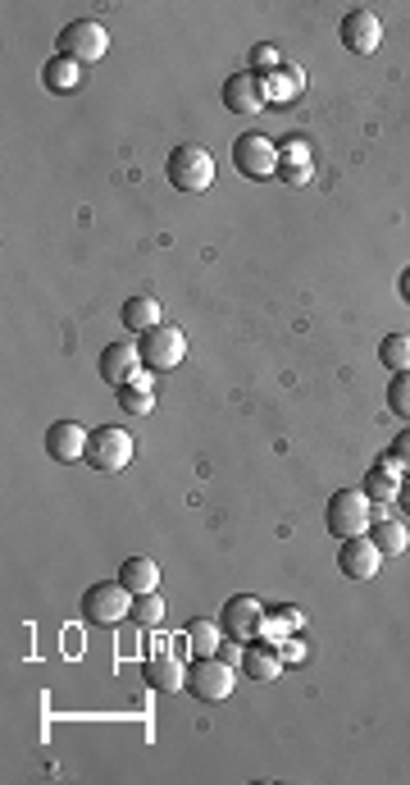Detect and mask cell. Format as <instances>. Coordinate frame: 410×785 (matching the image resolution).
Masks as SVG:
<instances>
[{
    "instance_id": "1",
    "label": "cell",
    "mask_w": 410,
    "mask_h": 785,
    "mask_svg": "<svg viewBox=\"0 0 410 785\" xmlns=\"http://www.w3.org/2000/svg\"><path fill=\"white\" fill-rule=\"evenodd\" d=\"M324 526L333 539H356V535H370L374 526V503L365 489H343L328 498V512H324Z\"/></svg>"
},
{
    "instance_id": "2",
    "label": "cell",
    "mask_w": 410,
    "mask_h": 785,
    "mask_svg": "<svg viewBox=\"0 0 410 785\" xmlns=\"http://www.w3.org/2000/svg\"><path fill=\"white\" fill-rule=\"evenodd\" d=\"M164 174L169 183L178 187V193H206V187L214 183V156L201 147V142H183V147L169 151V164H164Z\"/></svg>"
},
{
    "instance_id": "3",
    "label": "cell",
    "mask_w": 410,
    "mask_h": 785,
    "mask_svg": "<svg viewBox=\"0 0 410 785\" xmlns=\"http://www.w3.org/2000/svg\"><path fill=\"white\" fill-rule=\"evenodd\" d=\"M133 452H137V443H133L128 430H119V425H96L91 439H87V457L83 462L91 470H101V475H114V470L133 466Z\"/></svg>"
},
{
    "instance_id": "4",
    "label": "cell",
    "mask_w": 410,
    "mask_h": 785,
    "mask_svg": "<svg viewBox=\"0 0 410 785\" xmlns=\"http://www.w3.org/2000/svg\"><path fill=\"white\" fill-rule=\"evenodd\" d=\"M83 616L91 626H119L133 616V589L124 580H101L83 593Z\"/></svg>"
},
{
    "instance_id": "5",
    "label": "cell",
    "mask_w": 410,
    "mask_h": 785,
    "mask_svg": "<svg viewBox=\"0 0 410 785\" xmlns=\"http://www.w3.org/2000/svg\"><path fill=\"white\" fill-rule=\"evenodd\" d=\"M110 51V33L96 19H74L69 28H60V56L74 64H101Z\"/></svg>"
},
{
    "instance_id": "6",
    "label": "cell",
    "mask_w": 410,
    "mask_h": 785,
    "mask_svg": "<svg viewBox=\"0 0 410 785\" xmlns=\"http://www.w3.org/2000/svg\"><path fill=\"white\" fill-rule=\"evenodd\" d=\"M137 352H141V366H147L151 375H164V370L183 366V356H187V334H183L178 324H156V329H147V334H141Z\"/></svg>"
},
{
    "instance_id": "7",
    "label": "cell",
    "mask_w": 410,
    "mask_h": 785,
    "mask_svg": "<svg viewBox=\"0 0 410 785\" xmlns=\"http://www.w3.org/2000/svg\"><path fill=\"white\" fill-rule=\"evenodd\" d=\"M233 170L251 183L278 179V147L264 133H243L233 142Z\"/></svg>"
},
{
    "instance_id": "8",
    "label": "cell",
    "mask_w": 410,
    "mask_h": 785,
    "mask_svg": "<svg viewBox=\"0 0 410 785\" xmlns=\"http://www.w3.org/2000/svg\"><path fill=\"white\" fill-rule=\"evenodd\" d=\"M187 689L197 695L201 703H224L233 695V667L228 658H191V672H187Z\"/></svg>"
},
{
    "instance_id": "9",
    "label": "cell",
    "mask_w": 410,
    "mask_h": 785,
    "mask_svg": "<svg viewBox=\"0 0 410 785\" xmlns=\"http://www.w3.org/2000/svg\"><path fill=\"white\" fill-rule=\"evenodd\" d=\"M220 626L233 645H251V639H260V626H264V603L251 599V593H237V599L224 603Z\"/></svg>"
},
{
    "instance_id": "10",
    "label": "cell",
    "mask_w": 410,
    "mask_h": 785,
    "mask_svg": "<svg viewBox=\"0 0 410 785\" xmlns=\"http://www.w3.org/2000/svg\"><path fill=\"white\" fill-rule=\"evenodd\" d=\"M337 37H343V46L351 56H374L378 41H383V23L374 10H347L343 23H337Z\"/></svg>"
},
{
    "instance_id": "11",
    "label": "cell",
    "mask_w": 410,
    "mask_h": 785,
    "mask_svg": "<svg viewBox=\"0 0 410 785\" xmlns=\"http://www.w3.org/2000/svg\"><path fill=\"white\" fill-rule=\"evenodd\" d=\"M87 439H91L87 425H78V420H55L51 430H46V457L60 462V466H74V462L87 457Z\"/></svg>"
},
{
    "instance_id": "12",
    "label": "cell",
    "mask_w": 410,
    "mask_h": 785,
    "mask_svg": "<svg viewBox=\"0 0 410 785\" xmlns=\"http://www.w3.org/2000/svg\"><path fill=\"white\" fill-rule=\"evenodd\" d=\"M378 562H383V553L374 549V539H365V535L343 539V549H337V571H343L347 580H374Z\"/></svg>"
},
{
    "instance_id": "13",
    "label": "cell",
    "mask_w": 410,
    "mask_h": 785,
    "mask_svg": "<svg viewBox=\"0 0 410 785\" xmlns=\"http://www.w3.org/2000/svg\"><path fill=\"white\" fill-rule=\"evenodd\" d=\"M141 370H147V366H141V352H137L133 343H110V347L101 352V379H105L110 389L133 384Z\"/></svg>"
},
{
    "instance_id": "14",
    "label": "cell",
    "mask_w": 410,
    "mask_h": 785,
    "mask_svg": "<svg viewBox=\"0 0 410 785\" xmlns=\"http://www.w3.org/2000/svg\"><path fill=\"white\" fill-rule=\"evenodd\" d=\"M141 676H147L151 689H164V695H174V689H187V667H183V658H178V653H169V649H151V658H147V667H141Z\"/></svg>"
},
{
    "instance_id": "15",
    "label": "cell",
    "mask_w": 410,
    "mask_h": 785,
    "mask_svg": "<svg viewBox=\"0 0 410 785\" xmlns=\"http://www.w3.org/2000/svg\"><path fill=\"white\" fill-rule=\"evenodd\" d=\"M224 106L233 110V114H256V110H264L270 101H264V78H256L251 69L247 74H233L228 83H224Z\"/></svg>"
},
{
    "instance_id": "16",
    "label": "cell",
    "mask_w": 410,
    "mask_h": 785,
    "mask_svg": "<svg viewBox=\"0 0 410 785\" xmlns=\"http://www.w3.org/2000/svg\"><path fill=\"white\" fill-rule=\"evenodd\" d=\"M243 676L256 685H274L283 676V658L270 639H251V649H243Z\"/></svg>"
},
{
    "instance_id": "17",
    "label": "cell",
    "mask_w": 410,
    "mask_h": 785,
    "mask_svg": "<svg viewBox=\"0 0 410 785\" xmlns=\"http://www.w3.org/2000/svg\"><path fill=\"white\" fill-rule=\"evenodd\" d=\"M401 480L406 475L397 470V462L383 452V457H374V466L365 470V493H370V503H397V493H401Z\"/></svg>"
},
{
    "instance_id": "18",
    "label": "cell",
    "mask_w": 410,
    "mask_h": 785,
    "mask_svg": "<svg viewBox=\"0 0 410 785\" xmlns=\"http://www.w3.org/2000/svg\"><path fill=\"white\" fill-rule=\"evenodd\" d=\"M310 174H315V160H310V147L301 137H287L278 147V179L293 183V187H306Z\"/></svg>"
},
{
    "instance_id": "19",
    "label": "cell",
    "mask_w": 410,
    "mask_h": 785,
    "mask_svg": "<svg viewBox=\"0 0 410 785\" xmlns=\"http://www.w3.org/2000/svg\"><path fill=\"white\" fill-rule=\"evenodd\" d=\"M301 91H306V69L301 64H283L274 78H264V101L270 106H293V101H301Z\"/></svg>"
},
{
    "instance_id": "20",
    "label": "cell",
    "mask_w": 410,
    "mask_h": 785,
    "mask_svg": "<svg viewBox=\"0 0 410 785\" xmlns=\"http://www.w3.org/2000/svg\"><path fill=\"white\" fill-rule=\"evenodd\" d=\"M119 393V407H124L128 416H151L156 412V384H151V370H141L133 384L124 389H114Z\"/></svg>"
},
{
    "instance_id": "21",
    "label": "cell",
    "mask_w": 410,
    "mask_h": 785,
    "mask_svg": "<svg viewBox=\"0 0 410 785\" xmlns=\"http://www.w3.org/2000/svg\"><path fill=\"white\" fill-rule=\"evenodd\" d=\"M41 83H46V91H55V97H69V91L83 83V64L64 60V56L46 60V64H41Z\"/></svg>"
},
{
    "instance_id": "22",
    "label": "cell",
    "mask_w": 410,
    "mask_h": 785,
    "mask_svg": "<svg viewBox=\"0 0 410 785\" xmlns=\"http://www.w3.org/2000/svg\"><path fill=\"white\" fill-rule=\"evenodd\" d=\"M119 580L133 589V599L137 593H156L160 589V566H156V557H128L124 566H119Z\"/></svg>"
},
{
    "instance_id": "23",
    "label": "cell",
    "mask_w": 410,
    "mask_h": 785,
    "mask_svg": "<svg viewBox=\"0 0 410 785\" xmlns=\"http://www.w3.org/2000/svg\"><path fill=\"white\" fill-rule=\"evenodd\" d=\"M124 324L133 329V334H147V329L164 324V316H160V302H156V297H147V293L128 297V302H124Z\"/></svg>"
},
{
    "instance_id": "24",
    "label": "cell",
    "mask_w": 410,
    "mask_h": 785,
    "mask_svg": "<svg viewBox=\"0 0 410 785\" xmlns=\"http://www.w3.org/2000/svg\"><path fill=\"white\" fill-rule=\"evenodd\" d=\"M370 539H374V549H378L383 557H401V553L410 549V530L401 526V520H374Z\"/></svg>"
},
{
    "instance_id": "25",
    "label": "cell",
    "mask_w": 410,
    "mask_h": 785,
    "mask_svg": "<svg viewBox=\"0 0 410 785\" xmlns=\"http://www.w3.org/2000/svg\"><path fill=\"white\" fill-rule=\"evenodd\" d=\"M224 626L220 622H187V653L191 658H214L224 645Z\"/></svg>"
},
{
    "instance_id": "26",
    "label": "cell",
    "mask_w": 410,
    "mask_h": 785,
    "mask_svg": "<svg viewBox=\"0 0 410 785\" xmlns=\"http://www.w3.org/2000/svg\"><path fill=\"white\" fill-rule=\"evenodd\" d=\"M306 626V612L301 608H278V612H264V626H260V639H270V645H278V639L287 635H297Z\"/></svg>"
},
{
    "instance_id": "27",
    "label": "cell",
    "mask_w": 410,
    "mask_h": 785,
    "mask_svg": "<svg viewBox=\"0 0 410 785\" xmlns=\"http://www.w3.org/2000/svg\"><path fill=\"white\" fill-rule=\"evenodd\" d=\"M378 361L388 366L393 375H406L410 370V334H388L378 343Z\"/></svg>"
},
{
    "instance_id": "28",
    "label": "cell",
    "mask_w": 410,
    "mask_h": 785,
    "mask_svg": "<svg viewBox=\"0 0 410 785\" xmlns=\"http://www.w3.org/2000/svg\"><path fill=\"white\" fill-rule=\"evenodd\" d=\"M278 69H283V56H278V46H270V41L251 46V74H256V78H274Z\"/></svg>"
},
{
    "instance_id": "29",
    "label": "cell",
    "mask_w": 410,
    "mask_h": 785,
    "mask_svg": "<svg viewBox=\"0 0 410 785\" xmlns=\"http://www.w3.org/2000/svg\"><path fill=\"white\" fill-rule=\"evenodd\" d=\"M133 622H137V626H147V630L164 622V603H160V593H137V599H133Z\"/></svg>"
},
{
    "instance_id": "30",
    "label": "cell",
    "mask_w": 410,
    "mask_h": 785,
    "mask_svg": "<svg viewBox=\"0 0 410 785\" xmlns=\"http://www.w3.org/2000/svg\"><path fill=\"white\" fill-rule=\"evenodd\" d=\"M388 407H393L401 420H410V370H406V375H393V384H388Z\"/></svg>"
},
{
    "instance_id": "31",
    "label": "cell",
    "mask_w": 410,
    "mask_h": 785,
    "mask_svg": "<svg viewBox=\"0 0 410 785\" xmlns=\"http://www.w3.org/2000/svg\"><path fill=\"white\" fill-rule=\"evenodd\" d=\"M274 649H278V658H283V667H297V662H306V653H310L301 635H287V639H278Z\"/></svg>"
},
{
    "instance_id": "32",
    "label": "cell",
    "mask_w": 410,
    "mask_h": 785,
    "mask_svg": "<svg viewBox=\"0 0 410 785\" xmlns=\"http://www.w3.org/2000/svg\"><path fill=\"white\" fill-rule=\"evenodd\" d=\"M388 457L397 462V470H401V475H410V425H406V430H401V434L393 439V447H388Z\"/></svg>"
},
{
    "instance_id": "33",
    "label": "cell",
    "mask_w": 410,
    "mask_h": 785,
    "mask_svg": "<svg viewBox=\"0 0 410 785\" xmlns=\"http://www.w3.org/2000/svg\"><path fill=\"white\" fill-rule=\"evenodd\" d=\"M397 507H401V512L410 516V475H406V480H401V493H397Z\"/></svg>"
},
{
    "instance_id": "34",
    "label": "cell",
    "mask_w": 410,
    "mask_h": 785,
    "mask_svg": "<svg viewBox=\"0 0 410 785\" xmlns=\"http://www.w3.org/2000/svg\"><path fill=\"white\" fill-rule=\"evenodd\" d=\"M397 289H401V297L410 302V270H401V283H397Z\"/></svg>"
}]
</instances>
